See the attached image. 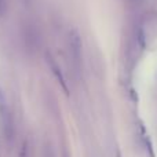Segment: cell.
I'll use <instances>...</instances> for the list:
<instances>
[{
	"label": "cell",
	"instance_id": "1",
	"mask_svg": "<svg viewBox=\"0 0 157 157\" xmlns=\"http://www.w3.org/2000/svg\"><path fill=\"white\" fill-rule=\"evenodd\" d=\"M0 123H2V130L3 134L7 139L13 138V132H14V128H13V119H11V113H8V110L6 108H3L0 110Z\"/></svg>",
	"mask_w": 157,
	"mask_h": 157
},
{
	"label": "cell",
	"instance_id": "2",
	"mask_svg": "<svg viewBox=\"0 0 157 157\" xmlns=\"http://www.w3.org/2000/svg\"><path fill=\"white\" fill-rule=\"evenodd\" d=\"M19 157H28V149H26V145H24V149H22V152L19 153Z\"/></svg>",
	"mask_w": 157,
	"mask_h": 157
},
{
	"label": "cell",
	"instance_id": "3",
	"mask_svg": "<svg viewBox=\"0 0 157 157\" xmlns=\"http://www.w3.org/2000/svg\"><path fill=\"white\" fill-rule=\"evenodd\" d=\"M117 157H121V153H120L119 150H117Z\"/></svg>",
	"mask_w": 157,
	"mask_h": 157
}]
</instances>
